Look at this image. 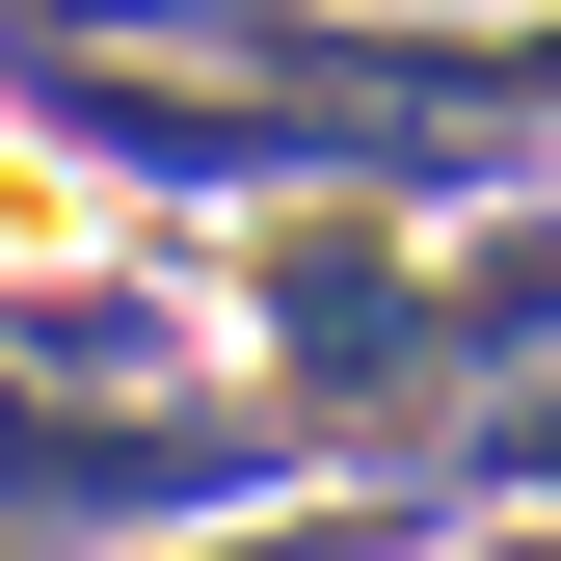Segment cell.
Returning <instances> with one entry per match:
<instances>
[{"label": "cell", "instance_id": "6da1fadb", "mask_svg": "<svg viewBox=\"0 0 561 561\" xmlns=\"http://www.w3.org/2000/svg\"><path fill=\"white\" fill-rule=\"evenodd\" d=\"M267 347H295V401L347 428V401H428V375H481V347H561V267L508 241V267H401V241H267Z\"/></svg>", "mask_w": 561, "mask_h": 561}, {"label": "cell", "instance_id": "7a4b0ae2", "mask_svg": "<svg viewBox=\"0 0 561 561\" xmlns=\"http://www.w3.org/2000/svg\"><path fill=\"white\" fill-rule=\"evenodd\" d=\"M161 481H241V428H54L0 375V508H161Z\"/></svg>", "mask_w": 561, "mask_h": 561}, {"label": "cell", "instance_id": "3957f363", "mask_svg": "<svg viewBox=\"0 0 561 561\" xmlns=\"http://www.w3.org/2000/svg\"><path fill=\"white\" fill-rule=\"evenodd\" d=\"M481 455H508V481H561V375H535V401H508V428H481Z\"/></svg>", "mask_w": 561, "mask_h": 561}]
</instances>
